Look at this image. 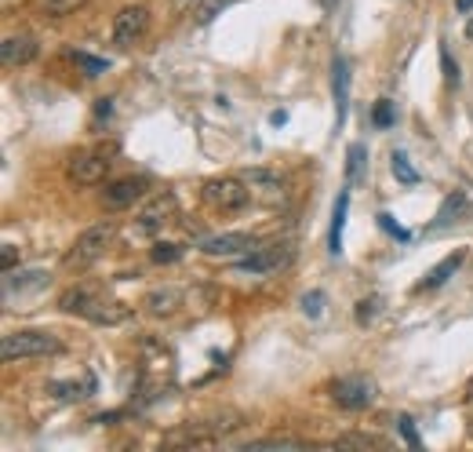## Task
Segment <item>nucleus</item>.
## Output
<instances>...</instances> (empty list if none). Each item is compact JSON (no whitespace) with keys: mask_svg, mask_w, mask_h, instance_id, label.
<instances>
[{"mask_svg":"<svg viewBox=\"0 0 473 452\" xmlns=\"http://www.w3.org/2000/svg\"><path fill=\"white\" fill-rule=\"evenodd\" d=\"M113 241H117V223H113V219L95 223V226H88V230L77 234V241H73V245L66 248V256H62V267H66L69 274H80V270L95 267V263L110 252Z\"/></svg>","mask_w":473,"mask_h":452,"instance_id":"f257e3e1","label":"nucleus"},{"mask_svg":"<svg viewBox=\"0 0 473 452\" xmlns=\"http://www.w3.org/2000/svg\"><path fill=\"white\" fill-rule=\"evenodd\" d=\"M62 351V340L47 329H18V332H7L0 340V358L11 365V362H26V358H47V354H58Z\"/></svg>","mask_w":473,"mask_h":452,"instance_id":"f03ea898","label":"nucleus"},{"mask_svg":"<svg viewBox=\"0 0 473 452\" xmlns=\"http://www.w3.org/2000/svg\"><path fill=\"white\" fill-rule=\"evenodd\" d=\"M113 157H117V142L110 146H91V150H77L69 161H66V179L73 186H99L106 183L110 168H113Z\"/></svg>","mask_w":473,"mask_h":452,"instance_id":"7ed1b4c3","label":"nucleus"},{"mask_svg":"<svg viewBox=\"0 0 473 452\" xmlns=\"http://www.w3.org/2000/svg\"><path fill=\"white\" fill-rule=\"evenodd\" d=\"M291 263H295V245L291 241H269V245H258L247 256L234 259V270L236 274H251V278H269V274H280Z\"/></svg>","mask_w":473,"mask_h":452,"instance_id":"20e7f679","label":"nucleus"},{"mask_svg":"<svg viewBox=\"0 0 473 452\" xmlns=\"http://www.w3.org/2000/svg\"><path fill=\"white\" fill-rule=\"evenodd\" d=\"M201 201L219 215H236V212L247 208L251 190H247V183L240 175H219V179H208L201 186Z\"/></svg>","mask_w":473,"mask_h":452,"instance_id":"39448f33","label":"nucleus"},{"mask_svg":"<svg viewBox=\"0 0 473 452\" xmlns=\"http://www.w3.org/2000/svg\"><path fill=\"white\" fill-rule=\"evenodd\" d=\"M175 219H179V197H175L172 190H157V194H150V197L142 201V208H139V215H135V234L153 237V234H161L164 226H172Z\"/></svg>","mask_w":473,"mask_h":452,"instance_id":"423d86ee","label":"nucleus"},{"mask_svg":"<svg viewBox=\"0 0 473 452\" xmlns=\"http://www.w3.org/2000/svg\"><path fill=\"white\" fill-rule=\"evenodd\" d=\"M240 179L247 183L255 205L280 208V205L288 201V179H284L280 172H273V168H262V164H258V168H244Z\"/></svg>","mask_w":473,"mask_h":452,"instance_id":"0eeeda50","label":"nucleus"},{"mask_svg":"<svg viewBox=\"0 0 473 452\" xmlns=\"http://www.w3.org/2000/svg\"><path fill=\"white\" fill-rule=\"evenodd\" d=\"M375 380L368 376H342L331 384V402L342 409V413H364L375 405Z\"/></svg>","mask_w":473,"mask_h":452,"instance_id":"6e6552de","label":"nucleus"},{"mask_svg":"<svg viewBox=\"0 0 473 452\" xmlns=\"http://www.w3.org/2000/svg\"><path fill=\"white\" fill-rule=\"evenodd\" d=\"M150 33V7L146 4H128L113 15V44L117 47H135Z\"/></svg>","mask_w":473,"mask_h":452,"instance_id":"1a4fd4ad","label":"nucleus"},{"mask_svg":"<svg viewBox=\"0 0 473 452\" xmlns=\"http://www.w3.org/2000/svg\"><path fill=\"white\" fill-rule=\"evenodd\" d=\"M197 248L208 259H240L251 248H258V237L247 234V230H226V234H215V237H205Z\"/></svg>","mask_w":473,"mask_h":452,"instance_id":"9d476101","label":"nucleus"},{"mask_svg":"<svg viewBox=\"0 0 473 452\" xmlns=\"http://www.w3.org/2000/svg\"><path fill=\"white\" fill-rule=\"evenodd\" d=\"M146 197H150V179L146 175H121V179L106 183V190H102V205L110 212L131 208L135 201H146Z\"/></svg>","mask_w":473,"mask_h":452,"instance_id":"9b49d317","label":"nucleus"},{"mask_svg":"<svg viewBox=\"0 0 473 452\" xmlns=\"http://www.w3.org/2000/svg\"><path fill=\"white\" fill-rule=\"evenodd\" d=\"M37 55H40V44H37V37H29V33H7L4 44H0V62H4L7 69L29 66Z\"/></svg>","mask_w":473,"mask_h":452,"instance_id":"f8f14e48","label":"nucleus"},{"mask_svg":"<svg viewBox=\"0 0 473 452\" xmlns=\"http://www.w3.org/2000/svg\"><path fill=\"white\" fill-rule=\"evenodd\" d=\"M102 303V292L95 289V285H69L62 296H58V310L62 314H77V318H88L95 307Z\"/></svg>","mask_w":473,"mask_h":452,"instance_id":"ddd939ff","label":"nucleus"},{"mask_svg":"<svg viewBox=\"0 0 473 452\" xmlns=\"http://www.w3.org/2000/svg\"><path fill=\"white\" fill-rule=\"evenodd\" d=\"M331 95H335V131L346 124V110H350V62L342 55H335L331 62Z\"/></svg>","mask_w":473,"mask_h":452,"instance_id":"4468645a","label":"nucleus"},{"mask_svg":"<svg viewBox=\"0 0 473 452\" xmlns=\"http://www.w3.org/2000/svg\"><path fill=\"white\" fill-rule=\"evenodd\" d=\"M467 256H470V248H456V252H448L437 267H430V270H426V278L415 285V292H434V289H441L448 278H456V274H459V267L467 263Z\"/></svg>","mask_w":473,"mask_h":452,"instance_id":"2eb2a0df","label":"nucleus"},{"mask_svg":"<svg viewBox=\"0 0 473 452\" xmlns=\"http://www.w3.org/2000/svg\"><path fill=\"white\" fill-rule=\"evenodd\" d=\"M179 307H183V289H179V285H157V289H150L146 300H142V310H146L150 318H172Z\"/></svg>","mask_w":473,"mask_h":452,"instance_id":"dca6fc26","label":"nucleus"},{"mask_svg":"<svg viewBox=\"0 0 473 452\" xmlns=\"http://www.w3.org/2000/svg\"><path fill=\"white\" fill-rule=\"evenodd\" d=\"M55 402H80V398H91L95 394V376H80V380H51L44 387Z\"/></svg>","mask_w":473,"mask_h":452,"instance_id":"f3484780","label":"nucleus"},{"mask_svg":"<svg viewBox=\"0 0 473 452\" xmlns=\"http://www.w3.org/2000/svg\"><path fill=\"white\" fill-rule=\"evenodd\" d=\"M346 215H350V186L339 190L335 208H331V226H328V252L342 256V230H346Z\"/></svg>","mask_w":473,"mask_h":452,"instance_id":"a211bd4d","label":"nucleus"},{"mask_svg":"<svg viewBox=\"0 0 473 452\" xmlns=\"http://www.w3.org/2000/svg\"><path fill=\"white\" fill-rule=\"evenodd\" d=\"M88 0H29V7L40 15V18H66V15H77Z\"/></svg>","mask_w":473,"mask_h":452,"instance_id":"6ab92c4d","label":"nucleus"},{"mask_svg":"<svg viewBox=\"0 0 473 452\" xmlns=\"http://www.w3.org/2000/svg\"><path fill=\"white\" fill-rule=\"evenodd\" d=\"M470 208V197L463 194V190H456V194H448L445 197V205L437 208V219H434V230H441V226H448L452 219H459L463 212Z\"/></svg>","mask_w":473,"mask_h":452,"instance_id":"aec40b11","label":"nucleus"},{"mask_svg":"<svg viewBox=\"0 0 473 452\" xmlns=\"http://www.w3.org/2000/svg\"><path fill=\"white\" fill-rule=\"evenodd\" d=\"M128 318H131V307L110 303V300H102V303L88 314V321H95V325H121V321H128Z\"/></svg>","mask_w":473,"mask_h":452,"instance_id":"412c9836","label":"nucleus"},{"mask_svg":"<svg viewBox=\"0 0 473 452\" xmlns=\"http://www.w3.org/2000/svg\"><path fill=\"white\" fill-rule=\"evenodd\" d=\"M247 452H262V449H310V442L302 438H288V435H269V438H255L244 446Z\"/></svg>","mask_w":473,"mask_h":452,"instance_id":"4be33fe9","label":"nucleus"},{"mask_svg":"<svg viewBox=\"0 0 473 452\" xmlns=\"http://www.w3.org/2000/svg\"><path fill=\"white\" fill-rule=\"evenodd\" d=\"M390 168H394V175H397V183H401V186H415V183H419V172L412 168V161H408V153H405V150H394Z\"/></svg>","mask_w":473,"mask_h":452,"instance_id":"5701e85b","label":"nucleus"},{"mask_svg":"<svg viewBox=\"0 0 473 452\" xmlns=\"http://www.w3.org/2000/svg\"><path fill=\"white\" fill-rule=\"evenodd\" d=\"M183 256H186V248H183V245H175V241H153V248H150V259H153V263H161V267L179 263Z\"/></svg>","mask_w":473,"mask_h":452,"instance_id":"b1692460","label":"nucleus"},{"mask_svg":"<svg viewBox=\"0 0 473 452\" xmlns=\"http://www.w3.org/2000/svg\"><path fill=\"white\" fill-rule=\"evenodd\" d=\"M47 281V274L44 270H33V274H7L4 278V289H7V296L18 289V292H26V289H40Z\"/></svg>","mask_w":473,"mask_h":452,"instance_id":"393cba45","label":"nucleus"},{"mask_svg":"<svg viewBox=\"0 0 473 452\" xmlns=\"http://www.w3.org/2000/svg\"><path fill=\"white\" fill-rule=\"evenodd\" d=\"M73 62H77V66L84 69V77H91V80H95V77H102V73L110 69V62H106V58L88 55V51H73Z\"/></svg>","mask_w":473,"mask_h":452,"instance_id":"a878e982","label":"nucleus"},{"mask_svg":"<svg viewBox=\"0 0 473 452\" xmlns=\"http://www.w3.org/2000/svg\"><path fill=\"white\" fill-rule=\"evenodd\" d=\"M441 73H445V84L456 91L459 84H463V73H459V62L452 58V51H448V44H441Z\"/></svg>","mask_w":473,"mask_h":452,"instance_id":"bb28decb","label":"nucleus"},{"mask_svg":"<svg viewBox=\"0 0 473 452\" xmlns=\"http://www.w3.org/2000/svg\"><path fill=\"white\" fill-rule=\"evenodd\" d=\"M394 121H397V102L394 99H379L375 110H372V124L375 128H394Z\"/></svg>","mask_w":473,"mask_h":452,"instance_id":"cd10ccee","label":"nucleus"},{"mask_svg":"<svg viewBox=\"0 0 473 452\" xmlns=\"http://www.w3.org/2000/svg\"><path fill=\"white\" fill-rule=\"evenodd\" d=\"M361 172H364V146L350 142V150H346V179L353 183V179H361Z\"/></svg>","mask_w":473,"mask_h":452,"instance_id":"c85d7f7f","label":"nucleus"},{"mask_svg":"<svg viewBox=\"0 0 473 452\" xmlns=\"http://www.w3.org/2000/svg\"><path fill=\"white\" fill-rule=\"evenodd\" d=\"M379 307H383V300H379V296H364V300L357 303V310H353V314H357V325H361V329H368V325L375 321Z\"/></svg>","mask_w":473,"mask_h":452,"instance_id":"c756f323","label":"nucleus"},{"mask_svg":"<svg viewBox=\"0 0 473 452\" xmlns=\"http://www.w3.org/2000/svg\"><path fill=\"white\" fill-rule=\"evenodd\" d=\"M230 4H236V0H201V7H197V26H208L215 15H223Z\"/></svg>","mask_w":473,"mask_h":452,"instance_id":"7c9ffc66","label":"nucleus"},{"mask_svg":"<svg viewBox=\"0 0 473 452\" xmlns=\"http://www.w3.org/2000/svg\"><path fill=\"white\" fill-rule=\"evenodd\" d=\"M335 449H342V446H357V449H372V446H383L379 438H372V435H342V438H335L331 442Z\"/></svg>","mask_w":473,"mask_h":452,"instance_id":"2f4dec72","label":"nucleus"},{"mask_svg":"<svg viewBox=\"0 0 473 452\" xmlns=\"http://www.w3.org/2000/svg\"><path fill=\"white\" fill-rule=\"evenodd\" d=\"M379 226H383L390 237H397V241H408V237H412V234H408L401 223H394V215H390V212H379Z\"/></svg>","mask_w":473,"mask_h":452,"instance_id":"473e14b6","label":"nucleus"},{"mask_svg":"<svg viewBox=\"0 0 473 452\" xmlns=\"http://www.w3.org/2000/svg\"><path fill=\"white\" fill-rule=\"evenodd\" d=\"M302 310H306L310 318H321V314H324V292H306V296H302Z\"/></svg>","mask_w":473,"mask_h":452,"instance_id":"72a5a7b5","label":"nucleus"},{"mask_svg":"<svg viewBox=\"0 0 473 452\" xmlns=\"http://www.w3.org/2000/svg\"><path fill=\"white\" fill-rule=\"evenodd\" d=\"M397 427H401V435H405V442H408L412 449H423V442H419V435H415L412 416H397Z\"/></svg>","mask_w":473,"mask_h":452,"instance_id":"f704fd0d","label":"nucleus"},{"mask_svg":"<svg viewBox=\"0 0 473 452\" xmlns=\"http://www.w3.org/2000/svg\"><path fill=\"white\" fill-rule=\"evenodd\" d=\"M0 259H4V274H11L15 263H18V248H15V245H4V248H0Z\"/></svg>","mask_w":473,"mask_h":452,"instance_id":"c9c22d12","label":"nucleus"},{"mask_svg":"<svg viewBox=\"0 0 473 452\" xmlns=\"http://www.w3.org/2000/svg\"><path fill=\"white\" fill-rule=\"evenodd\" d=\"M110 113H113V99H99V102H95V117L102 121V117H110Z\"/></svg>","mask_w":473,"mask_h":452,"instance_id":"e433bc0d","label":"nucleus"},{"mask_svg":"<svg viewBox=\"0 0 473 452\" xmlns=\"http://www.w3.org/2000/svg\"><path fill=\"white\" fill-rule=\"evenodd\" d=\"M194 4H201V0H168V7H172V11H190Z\"/></svg>","mask_w":473,"mask_h":452,"instance_id":"4c0bfd02","label":"nucleus"},{"mask_svg":"<svg viewBox=\"0 0 473 452\" xmlns=\"http://www.w3.org/2000/svg\"><path fill=\"white\" fill-rule=\"evenodd\" d=\"M269 124H273V128L288 124V113H284V110H273V113H269Z\"/></svg>","mask_w":473,"mask_h":452,"instance_id":"58836bf2","label":"nucleus"},{"mask_svg":"<svg viewBox=\"0 0 473 452\" xmlns=\"http://www.w3.org/2000/svg\"><path fill=\"white\" fill-rule=\"evenodd\" d=\"M456 11H459V15H470V11H473V0H456Z\"/></svg>","mask_w":473,"mask_h":452,"instance_id":"ea45409f","label":"nucleus"},{"mask_svg":"<svg viewBox=\"0 0 473 452\" xmlns=\"http://www.w3.org/2000/svg\"><path fill=\"white\" fill-rule=\"evenodd\" d=\"M467 33H470V37H473V22H470V26H467Z\"/></svg>","mask_w":473,"mask_h":452,"instance_id":"a19ab883","label":"nucleus"}]
</instances>
